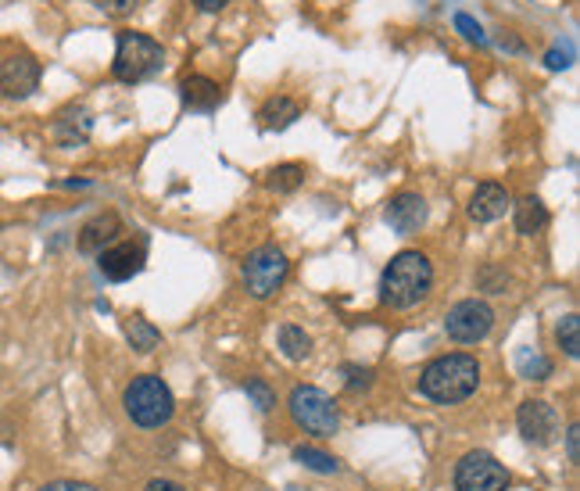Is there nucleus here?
<instances>
[{"instance_id":"nucleus-1","label":"nucleus","mask_w":580,"mask_h":491,"mask_svg":"<svg viewBox=\"0 0 580 491\" xmlns=\"http://www.w3.org/2000/svg\"><path fill=\"white\" fill-rule=\"evenodd\" d=\"M480 384V362L473 355H441V359L427 362L419 373V395H427L437 405H455L477 391Z\"/></svg>"},{"instance_id":"nucleus-2","label":"nucleus","mask_w":580,"mask_h":491,"mask_svg":"<svg viewBox=\"0 0 580 491\" xmlns=\"http://www.w3.org/2000/svg\"><path fill=\"white\" fill-rule=\"evenodd\" d=\"M434 287V266L423 251H398L380 276V302L391 309H412Z\"/></svg>"},{"instance_id":"nucleus-3","label":"nucleus","mask_w":580,"mask_h":491,"mask_svg":"<svg viewBox=\"0 0 580 491\" xmlns=\"http://www.w3.org/2000/svg\"><path fill=\"white\" fill-rule=\"evenodd\" d=\"M122 405H126V416L144 431H154V427H165L176 413V398H172L169 384L154 373H144V377L129 380L126 395H122Z\"/></svg>"},{"instance_id":"nucleus-4","label":"nucleus","mask_w":580,"mask_h":491,"mask_svg":"<svg viewBox=\"0 0 580 491\" xmlns=\"http://www.w3.org/2000/svg\"><path fill=\"white\" fill-rule=\"evenodd\" d=\"M162 69V44L151 40L147 33L122 29L115 40V61H111V76L119 83H140Z\"/></svg>"},{"instance_id":"nucleus-5","label":"nucleus","mask_w":580,"mask_h":491,"mask_svg":"<svg viewBox=\"0 0 580 491\" xmlns=\"http://www.w3.org/2000/svg\"><path fill=\"white\" fill-rule=\"evenodd\" d=\"M290 416H294L301 431L319 434V438H333L337 427H341L333 398L323 388H312V384H298V388L290 391Z\"/></svg>"},{"instance_id":"nucleus-6","label":"nucleus","mask_w":580,"mask_h":491,"mask_svg":"<svg viewBox=\"0 0 580 491\" xmlns=\"http://www.w3.org/2000/svg\"><path fill=\"white\" fill-rule=\"evenodd\" d=\"M287 269H290L287 255L276 244H262V248H255L244 259L240 276H244V287H248L251 298H269V294H276L283 287Z\"/></svg>"},{"instance_id":"nucleus-7","label":"nucleus","mask_w":580,"mask_h":491,"mask_svg":"<svg viewBox=\"0 0 580 491\" xmlns=\"http://www.w3.org/2000/svg\"><path fill=\"white\" fill-rule=\"evenodd\" d=\"M509 488V474L491 452L477 448L466 452L455 466V491H505Z\"/></svg>"},{"instance_id":"nucleus-8","label":"nucleus","mask_w":580,"mask_h":491,"mask_svg":"<svg viewBox=\"0 0 580 491\" xmlns=\"http://www.w3.org/2000/svg\"><path fill=\"white\" fill-rule=\"evenodd\" d=\"M491 327H495V309L480 302V298H466V302L452 305L448 316H444V330L459 345H477V341H484L491 334Z\"/></svg>"},{"instance_id":"nucleus-9","label":"nucleus","mask_w":580,"mask_h":491,"mask_svg":"<svg viewBox=\"0 0 580 491\" xmlns=\"http://www.w3.org/2000/svg\"><path fill=\"white\" fill-rule=\"evenodd\" d=\"M516 423H520V434L530 441V445H552L559 438V413H555V405L541 402V398H530V402L520 405V413H516Z\"/></svg>"},{"instance_id":"nucleus-10","label":"nucleus","mask_w":580,"mask_h":491,"mask_svg":"<svg viewBox=\"0 0 580 491\" xmlns=\"http://www.w3.org/2000/svg\"><path fill=\"white\" fill-rule=\"evenodd\" d=\"M40 87V61L33 54H15L0 65V94L11 101H22Z\"/></svg>"},{"instance_id":"nucleus-11","label":"nucleus","mask_w":580,"mask_h":491,"mask_svg":"<svg viewBox=\"0 0 580 491\" xmlns=\"http://www.w3.org/2000/svg\"><path fill=\"white\" fill-rule=\"evenodd\" d=\"M97 269H101L104 276H108L111 284H122V280H133V276L144 269V259H147V251L144 244H111V248H104L101 255H97Z\"/></svg>"},{"instance_id":"nucleus-12","label":"nucleus","mask_w":580,"mask_h":491,"mask_svg":"<svg viewBox=\"0 0 580 491\" xmlns=\"http://www.w3.org/2000/svg\"><path fill=\"white\" fill-rule=\"evenodd\" d=\"M384 223L391 226L394 233H401V237L423 230V223H427V201L419 198V194H412V190H401V194H394V198L387 201Z\"/></svg>"},{"instance_id":"nucleus-13","label":"nucleus","mask_w":580,"mask_h":491,"mask_svg":"<svg viewBox=\"0 0 580 491\" xmlns=\"http://www.w3.org/2000/svg\"><path fill=\"white\" fill-rule=\"evenodd\" d=\"M509 208H512V198L502 183H480V187L473 190L466 212H470L473 223H495V219H502Z\"/></svg>"},{"instance_id":"nucleus-14","label":"nucleus","mask_w":580,"mask_h":491,"mask_svg":"<svg viewBox=\"0 0 580 491\" xmlns=\"http://www.w3.org/2000/svg\"><path fill=\"white\" fill-rule=\"evenodd\" d=\"M119 233H122V219L115 212H101V216H94L79 230V251L83 255H101L104 248H111V244L119 241Z\"/></svg>"},{"instance_id":"nucleus-15","label":"nucleus","mask_w":580,"mask_h":491,"mask_svg":"<svg viewBox=\"0 0 580 491\" xmlns=\"http://www.w3.org/2000/svg\"><path fill=\"white\" fill-rule=\"evenodd\" d=\"M180 97L190 112H215L222 101V90H219V83L208 76H187L180 83Z\"/></svg>"},{"instance_id":"nucleus-16","label":"nucleus","mask_w":580,"mask_h":491,"mask_svg":"<svg viewBox=\"0 0 580 491\" xmlns=\"http://www.w3.org/2000/svg\"><path fill=\"white\" fill-rule=\"evenodd\" d=\"M90 130H94L90 112H86V108H69V112H61L58 122H54V140H58L61 147H79V144H86Z\"/></svg>"},{"instance_id":"nucleus-17","label":"nucleus","mask_w":580,"mask_h":491,"mask_svg":"<svg viewBox=\"0 0 580 491\" xmlns=\"http://www.w3.org/2000/svg\"><path fill=\"white\" fill-rule=\"evenodd\" d=\"M512 223H516V233H523V237H534V233H541L548 226L545 201L534 198V194L520 198L516 205H512Z\"/></svg>"},{"instance_id":"nucleus-18","label":"nucleus","mask_w":580,"mask_h":491,"mask_svg":"<svg viewBox=\"0 0 580 491\" xmlns=\"http://www.w3.org/2000/svg\"><path fill=\"white\" fill-rule=\"evenodd\" d=\"M258 119H262V130H287V126H294V122L301 119V104L290 101V97H269V101L262 104V112H258Z\"/></svg>"},{"instance_id":"nucleus-19","label":"nucleus","mask_w":580,"mask_h":491,"mask_svg":"<svg viewBox=\"0 0 580 491\" xmlns=\"http://www.w3.org/2000/svg\"><path fill=\"white\" fill-rule=\"evenodd\" d=\"M265 183H269V190H276V194H290V190H298L301 183H305V165H298V162L276 165V169L265 173Z\"/></svg>"},{"instance_id":"nucleus-20","label":"nucleus","mask_w":580,"mask_h":491,"mask_svg":"<svg viewBox=\"0 0 580 491\" xmlns=\"http://www.w3.org/2000/svg\"><path fill=\"white\" fill-rule=\"evenodd\" d=\"M294 459H298L305 470H312V474H337V470H341V463H337L330 452H323V448H312V445H298V448H294Z\"/></svg>"},{"instance_id":"nucleus-21","label":"nucleus","mask_w":580,"mask_h":491,"mask_svg":"<svg viewBox=\"0 0 580 491\" xmlns=\"http://www.w3.org/2000/svg\"><path fill=\"white\" fill-rule=\"evenodd\" d=\"M280 352L287 355L290 362H301L308 352H312V337H308L301 327H294V323H287V327H280Z\"/></svg>"},{"instance_id":"nucleus-22","label":"nucleus","mask_w":580,"mask_h":491,"mask_svg":"<svg viewBox=\"0 0 580 491\" xmlns=\"http://www.w3.org/2000/svg\"><path fill=\"white\" fill-rule=\"evenodd\" d=\"M516 370H520V377H527V380H548L552 377V362H548L541 352H534V348H520V352H516Z\"/></svg>"},{"instance_id":"nucleus-23","label":"nucleus","mask_w":580,"mask_h":491,"mask_svg":"<svg viewBox=\"0 0 580 491\" xmlns=\"http://www.w3.org/2000/svg\"><path fill=\"white\" fill-rule=\"evenodd\" d=\"M126 337H129V345L137 348L140 355H151L154 348L162 345V334H158L147 319H133V323L126 327Z\"/></svg>"},{"instance_id":"nucleus-24","label":"nucleus","mask_w":580,"mask_h":491,"mask_svg":"<svg viewBox=\"0 0 580 491\" xmlns=\"http://www.w3.org/2000/svg\"><path fill=\"white\" fill-rule=\"evenodd\" d=\"M555 337H559V348H563L570 359H580V316L577 312H570V316L559 319Z\"/></svg>"},{"instance_id":"nucleus-25","label":"nucleus","mask_w":580,"mask_h":491,"mask_svg":"<svg viewBox=\"0 0 580 491\" xmlns=\"http://www.w3.org/2000/svg\"><path fill=\"white\" fill-rule=\"evenodd\" d=\"M244 391H248V398L255 402L258 413H269V409L276 405V391L269 388V384H265L262 377H251L248 384H244Z\"/></svg>"},{"instance_id":"nucleus-26","label":"nucleus","mask_w":580,"mask_h":491,"mask_svg":"<svg viewBox=\"0 0 580 491\" xmlns=\"http://www.w3.org/2000/svg\"><path fill=\"white\" fill-rule=\"evenodd\" d=\"M344 384H348V391L355 395V391H369L373 388V370L369 366H344Z\"/></svg>"},{"instance_id":"nucleus-27","label":"nucleus","mask_w":580,"mask_h":491,"mask_svg":"<svg viewBox=\"0 0 580 491\" xmlns=\"http://www.w3.org/2000/svg\"><path fill=\"white\" fill-rule=\"evenodd\" d=\"M477 280H480V287H484L487 294H502L505 284H509V276H505L498 266H484V269H480Z\"/></svg>"},{"instance_id":"nucleus-28","label":"nucleus","mask_w":580,"mask_h":491,"mask_svg":"<svg viewBox=\"0 0 580 491\" xmlns=\"http://www.w3.org/2000/svg\"><path fill=\"white\" fill-rule=\"evenodd\" d=\"M97 11H104V15H111V18H126V15H133L137 11V0H90Z\"/></svg>"},{"instance_id":"nucleus-29","label":"nucleus","mask_w":580,"mask_h":491,"mask_svg":"<svg viewBox=\"0 0 580 491\" xmlns=\"http://www.w3.org/2000/svg\"><path fill=\"white\" fill-rule=\"evenodd\" d=\"M455 29H459L470 44H487V36H484V29H480V22L477 18H470V15H455Z\"/></svg>"},{"instance_id":"nucleus-30","label":"nucleus","mask_w":580,"mask_h":491,"mask_svg":"<svg viewBox=\"0 0 580 491\" xmlns=\"http://www.w3.org/2000/svg\"><path fill=\"white\" fill-rule=\"evenodd\" d=\"M566 456H570V463H580V427L577 423L566 427Z\"/></svg>"},{"instance_id":"nucleus-31","label":"nucleus","mask_w":580,"mask_h":491,"mask_svg":"<svg viewBox=\"0 0 580 491\" xmlns=\"http://www.w3.org/2000/svg\"><path fill=\"white\" fill-rule=\"evenodd\" d=\"M40 491H97V488L83 481H51V484H43Z\"/></svg>"},{"instance_id":"nucleus-32","label":"nucleus","mask_w":580,"mask_h":491,"mask_svg":"<svg viewBox=\"0 0 580 491\" xmlns=\"http://www.w3.org/2000/svg\"><path fill=\"white\" fill-rule=\"evenodd\" d=\"M570 58H573L570 51H559V47H555V51H548L545 65H548V69H555V72H559V69H570V65H573Z\"/></svg>"},{"instance_id":"nucleus-33","label":"nucleus","mask_w":580,"mask_h":491,"mask_svg":"<svg viewBox=\"0 0 580 491\" xmlns=\"http://www.w3.org/2000/svg\"><path fill=\"white\" fill-rule=\"evenodd\" d=\"M226 4H230V0H194V8L205 11V15H219Z\"/></svg>"},{"instance_id":"nucleus-34","label":"nucleus","mask_w":580,"mask_h":491,"mask_svg":"<svg viewBox=\"0 0 580 491\" xmlns=\"http://www.w3.org/2000/svg\"><path fill=\"white\" fill-rule=\"evenodd\" d=\"M147 491H187V488L176 484V481H165V477H154V481L147 484Z\"/></svg>"}]
</instances>
